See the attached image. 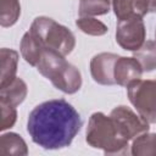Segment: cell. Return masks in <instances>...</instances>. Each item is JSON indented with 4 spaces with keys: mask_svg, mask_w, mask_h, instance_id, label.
I'll list each match as a JSON object with an SVG mask.
<instances>
[{
    "mask_svg": "<svg viewBox=\"0 0 156 156\" xmlns=\"http://www.w3.org/2000/svg\"><path fill=\"white\" fill-rule=\"evenodd\" d=\"M83 124L78 111L65 99H52L37 105L29 113L27 132L37 145L46 150L71 145Z\"/></svg>",
    "mask_w": 156,
    "mask_h": 156,
    "instance_id": "cell-1",
    "label": "cell"
},
{
    "mask_svg": "<svg viewBox=\"0 0 156 156\" xmlns=\"http://www.w3.org/2000/svg\"><path fill=\"white\" fill-rule=\"evenodd\" d=\"M37 69L49 79L55 88L65 94H74L82 87V74L79 69L66 61L65 56L54 50L44 49Z\"/></svg>",
    "mask_w": 156,
    "mask_h": 156,
    "instance_id": "cell-2",
    "label": "cell"
},
{
    "mask_svg": "<svg viewBox=\"0 0 156 156\" xmlns=\"http://www.w3.org/2000/svg\"><path fill=\"white\" fill-rule=\"evenodd\" d=\"M85 140L91 147L100 149L106 155H124L129 152V140L119 133L112 118L102 112H94L90 116Z\"/></svg>",
    "mask_w": 156,
    "mask_h": 156,
    "instance_id": "cell-3",
    "label": "cell"
},
{
    "mask_svg": "<svg viewBox=\"0 0 156 156\" xmlns=\"http://www.w3.org/2000/svg\"><path fill=\"white\" fill-rule=\"evenodd\" d=\"M29 32L38 39L44 49L54 50L62 56L71 54L76 46V38L73 33L67 27L46 16L34 18Z\"/></svg>",
    "mask_w": 156,
    "mask_h": 156,
    "instance_id": "cell-4",
    "label": "cell"
},
{
    "mask_svg": "<svg viewBox=\"0 0 156 156\" xmlns=\"http://www.w3.org/2000/svg\"><path fill=\"white\" fill-rule=\"evenodd\" d=\"M127 94L136 112L149 123H156V79H136L127 85Z\"/></svg>",
    "mask_w": 156,
    "mask_h": 156,
    "instance_id": "cell-5",
    "label": "cell"
},
{
    "mask_svg": "<svg viewBox=\"0 0 156 156\" xmlns=\"http://www.w3.org/2000/svg\"><path fill=\"white\" fill-rule=\"evenodd\" d=\"M110 117L115 122L119 133L127 140H133L135 136L147 132L150 128V123L147 121H145L139 113L136 115L132 108L123 105L115 107L111 111Z\"/></svg>",
    "mask_w": 156,
    "mask_h": 156,
    "instance_id": "cell-6",
    "label": "cell"
},
{
    "mask_svg": "<svg viewBox=\"0 0 156 156\" xmlns=\"http://www.w3.org/2000/svg\"><path fill=\"white\" fill-rule=\"evenodd\" d=\"M146 29L141 18L132 17L119 20L116 29V41L128 51H136L145 43Z\"/></svg>",
    "mask_w": 156,
    "mask_h": 156,
    "instance_id": "cell-7",
    "label": "cell"
},
{
    "mask_svg": "<svg viewBox=\"0 0 156 156\" xmlns=\"http://www.w3.org/2000/svg\"><path fill=\"white\" fill-rule=\"evenodd\" d=\"M119 56L112 52H100L90 61V73L93 79L101 85H113L115 63Z\"/></svg>",
    "mask_w": 156,
    "mask_h": 156,
    "instance_id": "cell-8",
    "label": "cell"
},
{
    "mask_svg": "<svg viewBox=\"0 0 156 156\" xmlns=\"http://www.w3.org/2000/svg\"><path fill=\"white\" fill-rule=\"evenodd\" d=\"M143 72L141 65L134 56H119L115 63V82L121 87H127L129 83L140 79Z\"/></svg>",
    "mask_w": 156,
    "mask_h": 156,
    "instance_id": "cell-9",
    "label": "cell"
},
{
    "mask_svg": "<svg viewBox=\"0 0 156 156\" xmlns=\"http://www.w3.org/2000/svg\"><path fill=\"white\" fill-rule=\"evenodd\" d=\"M111 5L118 21L132 17L143 18L149 12L147 0H112Z\"/></svg>",
    "mask_w": 156,
    "mask_h": 156,
    "instance_id": "cell-10",
    "label": "cell"
},
{
    "mask_svg": "<svg viewBox=\"0 0 156 156\" xmlns=\"http://www.w3.org/2000/svg\"><path fill=\"white\" fill-rule=\"evenodd\" d=\"M0 60H1V76H0V88L7 85L16 78L17 63H18V52L2 48L0 50Z\"/></svg>",
    "mask_w": 156,
    "mask_h": 156,
    "instance_id": "cell-11",
    "label": "cell"
},
{
    "mask_svg": "<svg viewBox=\"0 0 156 156\" xmlns=\"http://www.w3.org/2000/svg\"><path fill=\"white\" fill-rule=\"evenodd\" d=\"M27 84L21 78H15L11 83L0 88V101L17 107L27 96Z\"/></svg>",
    "mask_w": 156,
    "mask_h": 156,
    "instance_id": "cell-12",
    "label": "cell"
},
{
    "mask_svg": "<svg viewBox=\"0 0 156 156\" xmlns=\"http://www.w3.org/2000/svg\"><path fill=\"white\" fill-rule=\"evenodd\" d=\"M20 50H21V55L26 60V62L29 63L30 66L37 67V65L40 61V57L43 55L44 48L38 41V39L28 30L27 33H24V35L21 39Z\"/></svg>",
    "mask_w": 156,
    "mask_h": 156,
    "instance_id": "cell-13",
    "label": "cell"
},
{
    "mask_svg": "<svg viewBox=\"0 0 156 156\" xmlns=\"http://www.w3.org/2000/svg\"><path fill=\"white\" fill-rule=\"evenodd\" d=\"M28 147L23 138L16 133H4L0 136V155H27Z\"/></svg>",
    "mask_w": 156,
    "mask_h": 156,
    "instance_id": "cell-14",
    "label": "cell"
},
{
    "mask_svg": "<svg viewBox=\"0 0 156 156\" xmlns=\"http://www.w3.org/2000/svg\"><path fill=\"white\" fill-rule=\"evenodd\" d=\"M130 154L134 156H156V133H141L133 139Z\"/></svg>",
    "mask_w": 156,
    "mask_h": 156,
    "instance_id": "cell-15",
    "label": "cell"
},
{
    "mask_svg": "<svg viewBox=\"0 0 156 156\" xmlns=\"http://www.w3.org/2000/svg\"><path fill=\"white\" fill-rule=\"evenodd\" d=\"M134 57L139 61L144 72H151L156 68V41L146 40L140 49L134 51Z\"/></svg>",
    "mask_w": 156,
    "mask_h": 156,
    "instance_id": "cell-16",
    "label": "cell"
},
{
    "mask_svg": "<svg viewBox=\"0 0 156 156\" xmlns=\"http://www.w3.org/2000/svg\"><path fill=\"white\" fill-rule=\"evenodd\" d=\"M21 15L20 0H0V24L1 27L13 26Z\"/></svg>",
    "mask_w": 156,
    "mask_h": 156,
    "instance_id": "cell-17",
    "label": "cell"
},
{
    "mask_svg": "<svg viewBox=\"0 0 156 156\" xmlns=\"http://www.w3.org/2000/svg\"><path fill=\"white\" fill-rule=\"evenodd\" d=\"M112 0H80L79 1V17L83 16H100L110 11Z\"/></svg>",
    "mask_w": 156,
    "mask_h": 156,
    "instance_id": "cell-18",
    "label": "cell"
},
{
    "mask_svg": "<svg viewBox=\"0 0 156 156\" xmlns=\"http://www.w3.org/2000/svg\"><path fill=\"white\" fill-rule=\"evenodd\" d=\"M76 26L85 34L93 35V37H101L107 33L108 28L98 18L90 17V16H83L79 17L76 21Z\"/></svg>",
    "mask_w": 156,
    "mask_h": 156,
    "instance_id": "cell-19",
    "label": "cell"
},
{
    "mask_svg": "<svg viewBox=\"0 0 156 156\" xmlns=\"http://www.w3.org/2000/svg\"><path fill=\"white\" fill-rule=\"evenodd\" d=\"M0 116H1L0 129L4 132L6 129L13 127V124L16 123V119H17L16 107L10 104H6L4 101H0Z\"/></svg>",
    "mask_w": 156,
    "mask_h": 156,
    "instance_id": "cell-20",
    "label": "cell"
},
{
    "mask_svg": "<svg viewBox=\"0 0 156 156\" xmlns=\"http://www.w3.org/2000/svg\"><path fill=\"white\" fill-rule=\"evenodd\" d=\"M147 5H149V12L156 13V0H147Z\"/></svg>",
    "mask_w": 156,
    "mask_h": 156,
    "instance_id": "cell-21",
    "label": "cell"
},
{
    "mask_svg": "<svg viewBox=\"0 0 156 156\" xmlns=\"http://www.w3.org/2000/svg\"><path fill=\"white\" fill-rule=\"evenodd\" d=\"M155 39H156V30H155Z\"/></svg>",
    "mask_w": 156,
    "mask_h": 156,
    "instance_id": "cell-22",
    "label": "cell"
}]
</instances>
